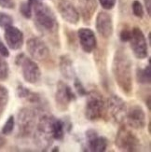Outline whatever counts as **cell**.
<instances>
[{
    "label": "cell",
    "mask_w": 151,
    "mask_h": 152,
    "mask_svg": "<svg viewBox=\"0 0 151 152\" xmlns=\"http://www.w3.org/2000/svg\"><path fill=\"white\" fill-rule=\"evenodd\" d=\"M52 152H55V151H59V148H54V149L51 150Z\"/></svg>",
    "instance_id": "36"
},
{
    "label": "cell",
    "mask_w": 151,
    "mask_h": 152,
    "mask_svg": "<svg viewBox=\"0 0 151 152\" xmlns=\"http://www.w3.org/2000/svg\"><path fill=\"white\" fill-rule=\"evenodd\" d=\"M77 37L82 50L91 53L97 47V39L94 32L90 28H80L77 31Z\"/></svg>",
    "instance_id": "16"
},
{
    "label": "cell",
    "mask_w": 151,
    "mask_h": 152,
    "mask_svg": "<svg viewBox=\"0 0 151 152\" xmlns=\"http://www.w3.org/2000/svg\"><path fill=\"white\" fill-rule=\"evenodd\" d=\"M20 12L22 13V15L26 18V19H30L33 16V9H32V5L29 1H25L23 2L20 6Z\"/></svg>",
    "instance_id": "25"
},
{
    "label": "cell",
    "mask_w": 151,
    "mask_h": 152,
    "mask_svg": "<svg viewBox=\"0 0 151 152\" xmlns=\"http://www.w3.org/2000/svg\"><path fill=\"white\" fill-rule=\"evenodd\" d=\"M0 7L4 9L12 10L15 8V2L13 0H0Z\"/></svg>",
    "instance_id": "31"
},
{
    "label": "cell",
    "mask_w": 151,
    "mask_h": 152,
    "mask_svg": "<svg viewBox=\"0 0 151 152\" xmlns=\"http://www.w3.org/2000/svg\"><path fill=\"white\" fill-rule=\"evenodd\" d=\"M86 105H85V117L90 121H97L104 118L107 114V101L103 94L97 90L88 91Z\"/></svg>",
    "instance_id": "4"
},
{
    "label": "cell",
    "mask_w": 151,
    "mask_h": 152,
    "mask_svg": "<svg viewBox=\"0 0 151 152\" xmlns=\"http://www.w3.org/2000/svg\"><path fill=\"white\" fill-rule=\"evenodd\" d=\"M59 68L62 76L66 79H72L76 77V72L73 65V61L69 55L64 54L60 57L59 61Z\"/></svg>",
    "instance_id": "19"
},
{
    "label": "cell",
    "mask_w": 151,
    "mask_h": 152,
    "mask_svg": "<svg viewBox=\"0 0 151 152\" xmlns=\"http://www.w3.org/2000/svg\"><path fill=\"white\" fill-rule=\"evenodd\" d=\"M7 144V139L5 138V135L0 133V149L5 147V145Z\"/></svg>",
    "instance_id": "33"
},
{
    "label": "cell",
    "mask_w": 151,
    "mask_h": 152,
    "mask_svg": "<svg viewBox=\"0 0 151 152\" xmlns=\"http://www.w3.org/2000/svg\"><path fill=\"white\" fill-rule=\"evenodd\" d=\"M9 75V64L5 59L0 56V80H6Z\"/></svg>",
    "instance_id": "23"
},
{
    "label": "cell",
    "mask_w": 151,
    "mask_h": 152,
    "mask_svg": "<svg viewBox=\"0 0 151 152\" xmlns=\"http://www.w3.org/2000/svg\"><path fill=\"white\" fill-rule=\"evenodd\" d=\"M54 117L44 113L40 116L36 123V126L34 130V143L36 146L45 151L53 143V136H52V121Z\"/></svg>",
    "instance_id": "3"
},
{
    "label": "cell",
    "mask_w": 151,
    "mask_h": 152,
    "mask_svg": "<svg viewBox=\"0 0 151 152\" xmlns=\"http://www.w3.org/2000/svg\"><path fill=\"white\" fill-rule=\"evenodd\" d=\"M115 144L116 147L121 151L134 152L139 151L141 148L140 139L125 124H122L117 131Z\"/></svg>",
    "instance_id": "5"
},
{
    "label": "cell",
    "mask_w": 151,
    "mask_h": 152,
    "mask_svg": "<svg viewBox=\"0 0 151 152\" xmlns=\"http://www.w3.org/2000/svg\"><path fill=\"white\" fill-rule=\"evenodd\" d=\"M132 10L133 15L137 18H143L144 14H145V11H144V8L142 4L138 1V0H134L132 4Z\"/></svg>",
    "instance_id": "26"
},
{
    "label": "cell",
    "mask_w": 151,
    "mask_h": 152,
    "mask_svg": "<svg viewBox=\"0 0 151 152\" xmlns=\"http://www.w3.org/2000/svg\"><path fill=\"white\" fill-rule=\"evenodd\" d=\"M78 6L84 23H90L97 9V0H78Z\"/></svg>",
    "instance_id": "18"
},
{
    "label": "cell",
    "mask_w": 151,
    "mask_h": 152,
    "mask_svg": "<svg viewBox=\"0 0 151 152\" xmlns=\"http://www.w3.org/2000/svg\"><path fill=\"white\" fill-rule=\"evenodd\" d=\"M127 104L123 99L113 94L109 96L107 101V113L109 114L110 118L117 123H123L126 118Z\"/></svg>",
    "instance_id": "8"
},
{
    "label": "cell",
    "mask_w": 151,
    "mask_h": 152,
    "mask_svg": "<svg viewBox=\"0 0 151 152\" xmlns=\"http://www.w3.org/2000/svg\"><path fill=\"white\" fill-rule=\"evenodd\" d=\"M57 9L61 17L68 23L77 24L80 21V12L69 0H58Z\"/></svg>",
    "instance_id": "13"
},
{
    "label": "cell",
    "mask_w": 151,
    "mask_h": 152,
    "mask_svg": "<svg viewBox=\"0 0 151 152\" xmlns=\"http://www.w3.org/2000/svg\"><path fill=\"white\" fill-rule=\"evenodd\" d=\"M98 1L102 6V8L107 10H112L117 3V0H98Z\"/></svg>",
    "instance_id": "29"
},
{
    "label": "cell",
    "mask_w": 151,
    "mask_h": 152,
    "mask_svg": "<svg viewBox=\"0 0 151 152\" xmlns=\"http://www.w3.org/2000/svg\"><path fill=\"white\" fill-rule=\"evenodd\" d=\"M24 57H25V54H24V53H20V54H18V55L16 56V59H15V64L20 66V64H21V63L23 62V60L24 59Z\"/></svg>",
    "instance_id": "32"
},
{
    "label": "cell",
    "mask_w": 151,
    "mask_h": 152,
    "mask_svg": "<svg viewBox=\"0 0 151 152\" xmlns=\"http://www.w3.org/2000/svg\"><path fill=\"white\" fill-rule=\"evenodd\" d=\"M86 142L88 151L104 152L108 147L107 138L99 135L93 129H90L86 132Z\"/></svg>",
    "instance_id": "15"
},
{
    "label": "cell",
    "mask_w": 151,
    "mask_h": 152,
    "mask_svg": "<svg viewBox=\"0 0 151 152\" xmlns=\"http://www.w3.org/2000/svg\"><path fill=\"white\" fill-rule=\"evenodd\" d=\"M28 53L35 61L45 62L50 58V49L41 38L37 37H30L26 43Z\"/></svg>",
    "instance_id": "9"
},
{
    "label": "cell",
    "mask_w": 151,
    "mask_h": 152,
    "mask_svg": "<svg viewBox=\"0 0 151 152\" xmlns=\"http://www.w3.org/2000/svg\"><path fill=\"white\" fill-rule=\"evenodd\" d=\"M131 35H132V30L128 28H123L120 33V39L121 42H129Z\"/></svg>",
    "instance_id": "30"
},
{
    "label": "cell",
    "mask_w": 151,
    "mask_h": 152,
    "mask_svg": "<svg viewBox=\"0 0 151 152\" xmlns=\"http://www.w3.org/2000/svg\"><path fill=\"white\" fill-rule=\"evenodd\" d=\"M14 127H15V118L13 116H9L8 118V120H7V121L5 122V124H4L1 133L4 135H9L13 132Z\"/></svg>",
    "instance_id": "24"
},
{
    "label": "cell",
    "mask_w": 151,
    "mask_h": 152,
    "mask_svg": "<svg viewBox=\"0 0 151 152\" xmlns=\"http://www.w3.org/2000/svg\"><path fill=\"white\" fill-rule=\"evenodd\" d=\"M22 67V73L23 79L30 84L37 83L41 78V70L39 68L38 64L32 60L31 58L24 57L23 62L20 64Z\"/></svg>",
    "instance_id": "12"
},
{
    "label": "cell",
    "mask_w": 151,
    "mask_h": 152,
    "mask_svg": "<svg viewBox=\"0 0 151 152\" xmlns=\"http://www.w3.org/2000/svg\"><path fill=\"white\" fill-rule=\"evenodd\" d=\"M145 6H146L147 14L150 16V14H151V0H145Z\"/></svg>",
    "instance_id": "34"
},
{
    "label": "cell",
    "mask_w": 151,
    "mask_h": 152,
    "mask_svg": "<svg viewBox=\"0 0 151 152\" xmlns=\"http://www.w3.org/2000/svg\"><path fill=\"white\" fill-rule=\"evenodd\" d=\"M5 40L8 44L9 48L13 50H20L23 45V32L15 26L10 25L5 28Z\"/></svg>",
    "instance_id": "17"
},
{
    "label": "cell",
    "mask_w": 151,
    "mask_h": 152,
    "mask_svg": "<svg viewBox=\"0 0 151 152\" xmlns=\"http://www.w3.org/2000/svg\"><path fill=\"white\" fill-rule=\"evenodd\" d=\"M19 134L22 137L30 136L36 126V111L31 107H23L17 116Z\"/></svg>",
    "instance_id": "6"
},
{
    "label": "cell",
    "mask_w": 151,
    "mask_h": 152,
    "mask_svg": "<svg viewBox=\"0 0 151 152\" xmlns=\"http://www.w3.org/2000/svg\"><path fill=\"white\" fill-rule=\"evenodd\" d=\"M31 5L34 10L35 23L37 28L44 34L51 36L56 35L59 29V23L52 9L40 0L32 3Z\"/></svg>",
    "instance_id": "2"
},
{
    "label": "cell",
    "mask_w": 151,
    "mask_h": 152,
    "mask_svg": "<svg viewBox=\"0 0 151 152\" xmlns=\"http://www.w3.org/2000/svg\"><path fill=\"white\" fill-rule=\"evenodd\" d=\"M28 1L32 4V3H34V2H36V1H39V0H28Z\"/></svg>",
    "instance_id": "35"
},
{
    "label": "cell",
    "mask_w": 151,
    "mask_h": 152,
    "mask_svg": "<svg viewBox=\"0 0 151 152\" xmlns=\"http://www.w3.org/2000/svg\"><path fill=\"white\" fill-rule=\"evenodd\" d=\"M125 118H127L129 127L135 130L144 129L147 125L145 111L139 104H132L129 107L127 108Z\"/></svg>",
    "instance_id": "11"
},
{
    "label": "cell",
    "mask_w": 151,
    "mask_h": 152,
    "mask_svg": "<svg viewBox=\"0 0 151 152\" xmlns=\"http://www.w3.org/2000/svg\"><path fill=\"white\" fill-rule=\"evenodd\" d=\"M9 95L8 89L2 84H0V116L7 107V104L9 103Z\"/></svg>",
    "instance_id": "22"
},
{
    "label": "cell",
    "mask_w": 151,
    "mask_h": 152,
    "mask_svg": "<svg viewBox=\"0 0 151 152\" xmlns=\"http://www.w3.org/2000/svg\"><path fill=\"white\" fill-rule=\"evenodd\" d=\"M112 73L121 91L125 94H130L133 91L132 61L125 50L122 48L115 51L112 61Z\"/></svg>",
    "instance_id": "1"
},
{
    "label": "cell",
    "mask_w": 151,
    "mask_h": 152,
    "mask_svg": "<svg viewBox=\"0 0 151 152\" xmlns=\"http://www.w3.org/2000/svg\"><path fill=\"white\" fill-rule=\"evenodd\" d=\"M0 42H1V39H0Z\"/></svg>",
    "instance_id": "37"
},
{
    "label": "cell",
    "mask_w": 151,
    "mask_h": 152,
    "mask_svg": "<svg viewBox=\"0 0 151 152\" xmlns=\"http://www.w3.org/2000/svg\"><path fill=\"white\" fill-rule=\"evenodd\" d=\"M77 99V95L72 91L71 87L63 81L60 80L57 83L56 92H55V102L56 107L60 111H65L72 101Z\"/></svg>",
    "instance_id": "10"
},
{
    "label": "cell",
    "mask_w": 151,
    "mask_h": 152,
    "mask_svg": "<svg viewBox=\"0 0 151 152\" xmlns=\"http://www.w3.org/2000/svg\"><path fill=\"white\" fill-rule=\"evenodd\" d=\"M136 80L140 84H150L151 82V67L150 63L145 68L138 67L136 69Z\"/></svg>",
    "instance_id": "21"
},
{
    "label": "cell",
    "mask_w": 151,
    "mask_h": 152,
    "mask_svg": "<svg viewBox=\"0 0 151 152\" xmlns=\"http://www.w3.org/2000/svg\"><path fill=\"white\" fill-rule=\"evenodd\" d=\"M13 23V19L10 15L7 14V13H0V27L7 28L9 26L12 25Z\"/></svg>",
    "instance_id": "28"
},
{
    "label": "cell",
    "mask_w": 151,
    "mask_h": 152,
    "mask_svg": "<svg viewBox=\"0 0 151 152\" xmlns=\"http://www.w3.org/2000/svg\"><path fill=\"white\" fill-rule=\"evenodd\" d=\"M129 42L133 54L136 59L143 60L148 56L147 41L143 31L140 28L134 27L132 29V35H131Z\"/></svg>",
    "instance_id": "7"
},
{
    "label": "cell",
    "mask_w": 151,
    "mask_h": 152,
    "mask_svg": "<svg viewBox=\"0 0 151 152\" xmlns=\"http://www.w3.org/2000/svg\"><path fill=\"white\" fill-rule=\"evenodd\" d=\"M64 121L54 118L53 121H52V136H53V139L62 141L64 137Z\"/></svg>",
    "instance_id": "20"
},
{
    "label": "cell",
    "mask_w": 151,
    "mask_h": 152,
    "mask_svg": "<svg viewBox=\"0 0 151 152\" xmlns=\"http://www.w3.org/2000/svg\"><path fill=\"white\" fill-rule=\"evenodd\" d=\"M74 78H75L74 79V87L76 89V91L77 92V94L80 96H86L88 94V91L86 89H85L82 82L80 81V79L77 77H75Z\"/></svg>",
    "instance_id": "27"
},
{
    "label": "cell",
    "mask_w": 151,
    "mask_h": 152,
    "mask_svg": "<svg viewBox=\"0 0 151 152\" xmlns=\"http://www.w3.org/2000/svg\"><path fill=\"white\" fill-rule=\"evenodd\" d=\"M96 30L103 38H109L112 37L114 26L113 20L109 13L106 11H100L97 14L95 21Z\"/></svg>",
    "instance_id": "14"
}]
</instances>
